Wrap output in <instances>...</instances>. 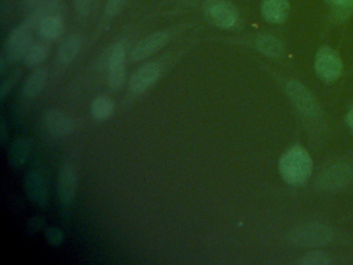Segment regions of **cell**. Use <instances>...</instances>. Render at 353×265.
Wrapping results in <instances>:
<instances>
[{
  "label": "cell",
  "mask_w": 353,
  "mask_h": 265,
  "mask_svg": "<svg viewBox=\"0 0 353 265\" xmlns=\"http://www.w3.org/2000/svg\"><path fill=\"white\" fill-rule=\"evenodd\" d=\"M48 53V47L45 43L36 41V43H32L30 47L28 48L26 55H24L23 60L28 66L34 68V66H39L44 63Z\"/></svg>",
  "instance_id": "22"
},
{
  "label": "cell",
  "mask_w": 353,
  "mask_h": 265,
  "mask_svg": "<svg viewBox=\"0 0 353 265\" xmlns=\"http://www.w3.org/2000/svg\"><path fill=\"white\" fill-rule=\"evenodd\" d=\"M170 35L167 31H158L148 35L136 43L131 52V59L135 62L145 59L148 56L160 51L168 43Z\"/></svg>",
  "instance_id": "8"
},
{
  "label": "cell",
  "mask_w": 353,
  "mask_h": 265,
  "mask_svg": "<svg viewBox=\"0 0 353 265\" xmlns=\"http://www.w3.org/2000/svg\"><path fill=\"white\" fill-rule=\"evenodd\" d=\"M8 128L7 126H6L5 119H1V124H0V139H1V142L3 144H5L7 142L8 138H9V134H8Z\"/></svg>",
  "instance_id": "29"
},
{
  "label": "cell",
  "mask_w": 353,
  "mask_h": 265,
  "mask_svg": "<svg viewBox=\"0 0 353 265\" xmlns=\"http://www.w3.org/2000/svg\"><path fill=\"white\" fill-rule=\"evenodd\" d=\"M47 1H48V0H24L26 6L32 8V10H37V8H40L43 4L46 3Z\"/></svg>",
  "instance_id": "30"
},
{
  "label": "cell",
  "mask_w": 353,
  "mask_h": 265,
  "mask_svg": "<svg viewBox=\"0 0 353 265\" xmlns=\"http://www.w3.org/2000/svg\"><path fill=\"white\" fill-rule=\"evenodd\" d=\"M208 16L212 24L222 29L232 28L239 21L236 8L226 0H214L208 8Z\"/></svg>",
  "instance_id": "6"
},
{
  "label": "cell",
  "mask_w": 353,
  "mask_h": 265,
  "mask_svg": "<svg viewBox=\"0 0 353 265\" xmlns=\"http://www.w3.org/2000/svg\"><path fill=\"white\" fill-rule=\"evenodd\" d=\"M34 30L36 28L26 20L12 31L5 47L8 59L11 61H17L24 57L28 48L34 43L32 33Z\"/></svg>",
  "instance_id": "3"
},
{
  "label": "cell",
  "mask_w": 353,
  "mask_h": 265,
  "mask_svg": "<svg viewBox=\"0 0 353 265\" xmlns=\"http://www.w3.org/2000/svg\"><path fill=\"white\" fill-rule=\"evenodd\" d=\"M261 12L268 22L280 24L288 18L290 14V3L288 0H263Z\"/></svg>",
  "instance_id": "13"
},
{
  "label": "cell",
  "mask_w": 353,
  "mask_h": 265,
  "mask_svg": "<svg viewBox=\"0 0 353 265\" xmlns=\"http://www.w3.org/2000/svg\"><path fill=\"white\" fill-rule=\"evenodd\" d=\"M330 262V256L325 253L314 251L303 257L301 263L305 265H325Z\"/></svg>",
  "instance_id": "24"
},
{
  "label": "cell",
  "mask_w": 353,
  "mask_h": 265,
  "mask_svg": "<svg viewBox=\"0 0 353 265\" xmlns=\"http://www.w3.org/2000/svg\"><path fill=\"white\" fill-rule=\"evenodd\" d=\"M114 112V101L107 95H101L94 99L92 105V113L94 119L102 121L110 117Z\"/></svg>",
  "instance_id": "21"
},
{
  "label": "cell",
  "mask_w": 353,
  "mask_h": 265,
  "mask_svg": "<svg viewBox=\"0 0 353 265\" xmlns=\"http://www.w3.org/2000/svg\"><path fill=\"white\" fill-rule=\"evenodd\" d=\"M45 237L51 246H59L65 240V233H63V230L59 229V228L50 227L47 229Z\"/></svg>",
  "instance_id": "25"
},
{
  "label": "cell",
  "mask_w": 353,
  "mask_h": 265,
  "mask_svg": "<svg viewBox=\"0 0 353 265\" xmlns=\"http://www.w3.org/2000/svg\"><path fill=\"white\" fill-rule=\"evenodd\" d=\"M128 0H107L105 6V14L109 17H115L123 10Z\"/></svg>",
  "instance_id": "26"
},
{
  "label": "cell",
  "mask_w": 353,
  "mask_h": 265,
  "mask_svg": "<svg viewBox=\"0 0 353 265\" xmlns=\"http://www.w3.org/2000/svg\"><path fill=\"white\" fill-rule=\"evenodd\" d=\"M352 176L350 166L345 163L334 164L326 168L316 180L318 188L324 190H336L344 188Z\"/></svg>",
  "instance_id": "5"
},
{
  "label": "cell",
  "mask_w": 353,
  "mask_h": 265,
  "mask_svg": "<svg viewBox=\"0 0 353 265\" xmlns=\"http://www.w3.org/2000/svg\"><path fill=\"white\" fill-rule=\"evenodd\" d=\"M311 157L301 147H293L280 161V172L285 181L290 184H303L312 173Z\"/></svg>",
  "instance_id": "1"
},
{
  "label": "cell",
  "mask_w": 353,
  "mask_h": 265,
  "mask_svg": "<svg viewBox=\"0 0 353 265\" xmlns=\"http://www.w3.org/2000/svg\"><path fill=\"white\" fill-rule=\"evenodd\" d=\"M82 45H83V37L81 35H73L68 37L59 48V54H57L59 62L63 66L72 63L80 53Z\"/></svg>",
  "instance_id": "15"
},
{
  "label": "cell",
  "mask_w": 353,
  "mask_h": 265,
  "mask_svg": "<svg viewBox=\"0 0 353 265\" xmlns=\"http://www.w3.org/2000/svg\"><path fill=\"white\" fill-rule=\"evenodd\" d=\"M44 124L47 130L55 136H68L74 130L71 118L61 110H48L44 115Z\"/></svg>",
  "instance_id": "11"
},
{
  "label": "cell",
  "mask_w": 353,
  "mask_h": 265,
  "mask_svg": "<svg viewBox=\"0 0 353 265\" xmlns=\"http://www.w3.org/2000/svg\"><path fill=\"white\" fill-rule=\"evenodd\" d=\"M162 70L157 62H150L139 68L130 81V88L134 93H142L156 84Z\"/></svg>",
  "instance_id": "10"
},
{
  "label": "cell",
  "mask_w": 353,
  "mask_h": 265,
  "mask_svg": "<svg viewBox=\"0 0 353 265\" xmlns=\"http://www.w3.org/2000/svg\"><path fill=\"white\" fill-rule=\"evenodd\" d=\"M347 124H348L349 126H350V128L353 130V107L351 108L348 115H347Z\"/></svg>",
  "instance_id": "31"
},
{
  "label": "cell",
  "mask_w": 353,
  "mask_h": 265,
  "mask_svg": "<svg viewBox=\"0 0 353 265\" xmlns=\"http://www.w3.org/2000/svg\"><path fill=\"white\" fill-rule=\"evenodd\" d=\"M332 6L334 19L338 21H345L350 17L353 12V0H325Z\"/></svg>",
  "instance_id": "23"
},
{
  "label": "cell",
  "mask_w": 353,
  "mask_h": 265,
  "mask_svg": "<svg viewBox=\"0 0 353 265\" xmlns=\"http://www.w3.org/2000/svg\"><path fill=\"white\" fill-rule=\"evenodd\" d=\"M287 93L297 109L307 117H314L318 114V106L309 90L301 83L291 81L286 86Z\"/></svg>",
  "instance_id": "9"
},
{
  "label": "cell",
  "mask_w": 353,
  "mask_h": 265,
  "mask_svg": "<svg viewBox=\"0 0 353 265\" xmlns=\"http://www.w3.org/2000/svg\"><path fill=\"white\" fill-rule=\"evenodd\" d=\"M315 70L323 80H336L342 72V60L332 48H320L315 58Z\"/></svg>",
  "instance_id": "4"
},
{
  "label": "cell",
  "mask_w": 353,
  "mask_h": 265,
  "mask_svg": "<svg viewBox=\"0 0 353 265\" xmlns=\"http://www.w3.org/2000/svg\"><path fill=\"white\" fill-rule=\"evenodd\" d=\"M78 178L75 169L71 165H65L59 173V193L61 202L65 205L71 204L76 196Z\"/></svg>",
  "instance_id": "12"
},
{
  "label": "cell",
  "mask_w": 353,
  "mask_h": 265,
  "mask_svg": "<svg viewBox=\"0 0 353 265\" xmlns=\"http://www.w3.org/2000/svg\"><path fill=\"white\" fill-rule=\"evenodd\" d=\"M43 226H44V219L41 217H34L28 223V231L36 233L39 230L42 229Z\"/></svg>",
  "instance_id": "28"
},
{
  "label": "cell",
  "mask_w": 353,
  "mask_h": 265,
  "mask_svg": "<svg viewBox=\"0 0 353 265\" xmlns=\"http://www.w3.org/2000/svg\"><path fill=\"white\" fill-rule=\"evenodd\" d=\"M125 48L121 43H114L108 60V79L111 88L123 87L125 80Z\"/></svg>",
  "instance_id": "7"
},
{
  "label": "cell",
  "mask_w": 353,
  "mask_h": 265,
  "mask_svg": "<svg viewBox=\"0 0 353 265\" xmlns=\"http://www.w3.org/2000/svg\"><path fill=\"white\" fill-rule=\"evenodd\" d=\"M47 81V70L45 68H38L30 75L23 87L24 95L28 99H34L38 97Z\"/></svg>",
  "instance_id": "18"
},
{
  "label": "cell",
  "mask_w": 353,
  "mask_h": 265,
  "mask_svg": "<svg viewBox=\"0 0 353 265\" xmlns=\"http://www.w3.org/2000/svg\"><path fill=\"white\" fill-rule=\"evenodd\" d=\"M74 4H75V10L78 14L85 17L92 12L94 0H75Z\"/></svg>",
  "instance_id": "27"
},
{
  "label": "cell",
  "mask_w": 353,
  "mask_h": 265,
  "mask_svg": "<svg viewBox=\"0 0 353 265\" xmlns=\"http://www.w3.org/2000/svg\"><path fill=\"white\" fill-rule=\"evenodd\" d=\"M61 6L59 1H57V0H48L46 3L43 4L40 8L34 10L32 16L26 19V20H28L34 28L38 29L41 21L44 20L45 18H48V17L54 16V14H61Z\"/></svg>",
  "instance_id": "20"
},
{
  "label": "cell",
  "mask_w": 353,
  "mask_h": 265,
  "mask_svg": "<svg viewBox=\"0 0 353 265\" xmlns=\"http://www.w3.org/2000/svg\"><path fill=\"white\" fill-rule=\"evenodd\" d=\"M26 190L30 200L36 204L44 206L48 201V193L44 179L37 172H30L26 180Z\"/></svg>",
  "instance_id": "14"
},
{
  "label": "cell",
  "mask_w": 353,
  "mask_h": 265,
  "mask_svg": "<svg viewBox=\"0 0 353 265\" xmlns=\"http://www.w3.org/2000/svg\"><path fill=\"white\" fill-rule=\"evenodd\" d=\"M30 155V144L26 139H17L9 149V163L12 167L20 168L28 161Z\"/></svg>",
  "instance_id": "17"
},
{
  "label": "cell",
  "mask_w": 353,
  "mask_h": 265,
  "mask_svg": "<svg viewBox=\"0 0 353 265\" xmlns=\"http://www.w3.org/2000/svg\"><path fill=\"white\" fill-rule=\"evenodd\" d=\"M332 238V229L323 224H305L294 228L290 233V239L299 246H321Z\"/></svg>",
  "instance_id": "2"
},
{
  "label": "cell",
  "mask_w": 353,
  "mask_h": 265,
  "mask_svg": "<svg viewBox=\"0 0 353 265\" xmlns=\"http://www.w3.org/2000/svg\"><path fill=\"white\" fill-rule=\"evenodd\" d=\"M256 47L268 57L279 58L284 54L283 43L276 37L270 35H261L256 39Z\"/></svg>",
  "instance_id": "19"
},
{
  "label": "cell",
  "mask_w": 353,
  "mask_h": 265,
  "mask_svg": "<svg viewBox=\"0 0 353 265\" xmlns=\"http://www.w3.org/2000/svg\"><path fill=\"white\" fill-rule=\"evenodd\" d=\"M38 30L45 39L48 41L59 39L63 32V18L61 14H54V16L45 18L39 24Z\"/></svg>",
  "instance_id": "16"
}]
</instances>
